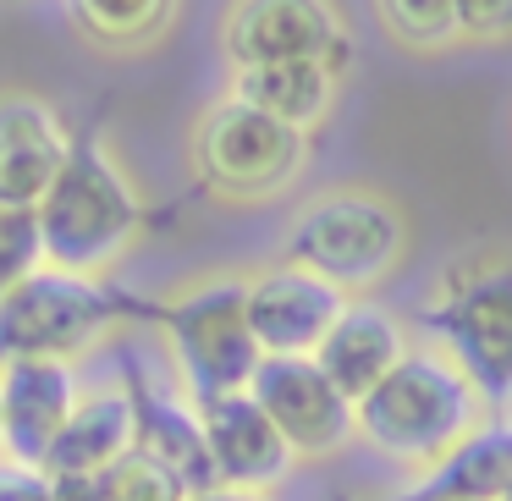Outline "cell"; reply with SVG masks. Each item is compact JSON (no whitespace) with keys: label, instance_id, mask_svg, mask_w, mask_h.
<instances>
[{"label":"cell","instance_id":"cell-1","mask_svg":"<svg viewBox=\"0 0 512 501\" xmlns=\"http://www.w3.org/2000/svg\"><path fill=\"white\" fill-rule=\"evenodd\" d=\"M485 424H490L485 397L430 342H419L364 402H353V435L375 457H386L397 468H413V474L441 468Z\"/></svg>","mask_w":512,"mask_h":501},{"label":"cell","instance_id":"cell-2","mask_svg":"<svg viewBox=\"0 0 512 501\" xmlns=\"http://www.w3.org/2000/svg\"><path fill=\"white\" fill-rule=\"evenodd\" d=\"M45 265L105 281L144 237V199L105 138H78L56 188L39 204Z\"/></svg>","mask_w":512,"mask_h":501},{"label":"cell","instance_id":"cell-3","mask_svg":"<svg viewBox=\"0 0 512 501\" xmlns=\"http://www.w3.org/2000/svg\"><path fill=\"white\" fill-rule=\"evenodd\" d=\"M408 248H413L408 210L386 188L342 182V188H325L309 204H298V215L287 221L281 259L325 276L347 298H364L380 281L397 276Z\"/></svg>","mask_w":512,"mask_h":501},{"label":"cell","instance_id":"cell-4","mask_svg":"<svg viewBox=\"0 0 512 501\" xmlns=\"http://www.w3.org/2000/svg\"><path fill=\"white\" fill-rule=\"evenodd\" d=\"M424 331L490 413L512 408V254H479L446 270L424 309Z\"/></svg>","mask_w":512,"mask_h":501},{"label":"cell","instance_id":"cell-5","mask_svg":"<svg viewBox=\"0 0 512 501\" xmlns=\"http://www.w3.org/2000/svg\"><path fill=\"white\" fill-rule=\"evenodd\" d=\"M193 177L221 204H265L281 199L309 166V138L281 127L276 116L221 94L204 105L188 138Z\"/></svg>","mask_w":512,"mask_h":501},{"label":"cell","instance_id":"cell-6","mask_svg":"<svg viewBox=\"0 0 512 501\" xmlns=\"http://www.w3.org/2000/svg\"><path fill=\"white\" fill-rule=\"evenodd\" d=\"M160 325L193 402L248 391L254 369L265 364L248 325V276H199L177 287L160 303Z\"/></svg>","mask_w":512,"mask_h":501},{"label":"cell","instance_id":"cell-7","mask_svg":"<svg viewBox=\"0 0 512 501\" xmlns=\"http://www.w3.org/2000/svg\"><path fill=\"white\" fill-rule=\"evenodd\" d=\"M116 320H122V303L111 298L105 281L45 265L0 298V358H67V364H78L83 353H94L111 336Z\"/></svg>","mask_w":512,"mask_h":501},{"label":"cell","instance_id":"cell-8","mask_svg":"<svg viewBox=\"0 0 512 501\" xmlns=\"http://www.w3.org/2000/svg\"><path fill=\"white\" fill-rule=\"evenodd\" d=\"M221 50L232 72L270 61H342L347 17L336 0H232L221 17Z\"/></svg>","mask_w":512,"mask_h":501},{"label":"cell","instance_id":"cell-9","mask_svg":"<svg viewBox=\"0 0 512 501\" xmlns=\"http://www.w3.org/2000/svg\"><path fill=\"white\" fill-rule=\"evenodd\" d=\"M248 397L270 413L298 463H320V457H336L347 441H358L353 402L331 386V375L314 358H265L248 380Z\"/></svg>","mask_w":512,"mask_h":501},{"label":"cell","instance_id":"cell-10","mask_svg":"<svg viewBox=\"0 0 512 501\" xmlns=\"http://www.w3.org/2000/svg\"><path fill=\"white\" fill-rule=\"evenodd\" d=\"M347 292L303 265H265L248 276V325L265 358H314L347 314Z\"/></svg>","mask_w":512,"mask_h":501},{"label":"cell","instance_id":"cell-11","mask_svg":"<svg viewBox=\"0 0 512 501\" xmlns=\"http://www.w3.org/2000/svg\"><path fill=\"white\" fill-rule=\"evenodd\" d=\"M78 397L83 380L67 358H0V457L45 468Z\"/></svg>","mask_w":512,"mask_h":501},{"label":"cell","instance_id":"cell-12","mask_svg":"<svg viewBox=\"0 0 512 501\" xmlns=\"http://www.w3.org/2000/svg\"><path fill=\"white\" fill-rule=\"evenodd\" d=\"M72 127L45 94L0 89V204L39 210L72 155Z\"/></svg>","mask_w":512,"mask_h":501},{"label":"cell","instance_id":"cell-13","mask_svg":"<svg viewBox=\"0 0 512 501\" xmlns=\"http://www.w3.org/2000/svg\"><path fill=\"white\" fill-rule=\"evenodd\" d=\"M199 424H204V446H210L215 479H221L226 490L270 496V490L287 485V474L298 468L292 446L281 441V430L270 424V413L259 408L248 391L204 397L199 402Z\"/></svg>","mask_w":512,"mask_h":501},{"label":"cell","instance_id":"cell-14","mask_svg":"<svg viewBox=\"0 0 512 501\" xmlns=\"http://www.w3.org/2000/svg\"><path fill=\"white\" fill-rule=\"evenodd\" d=\"M413 353V331L375 298H353L347 314L331 325V336L320 342L314 364L331 375V386L342 391L347 402H364L402 358Z\"/></svg>","mask_w":512,"mask_h":501},{"label":"cell","instance_id":"cell-15","mask_svg":"<svg viewBox=\"0 0 512 501\" xmlns=\"http://www.w3.org/2000/svg\"><path fill=\"white\" fill-rule=\"evenodd\" d=\"M133 446H138L133 386H122V380H111V386H83L67 430L56 435V446H50V457H45V474L50 479H72V474L100 479L105 468H116Z\"/></svg>","mask_w":512,"mask_h":501},{"label":"cell","instance_id":"cell-16","mask_svg":"<svg viewBox=\"0 0 512 501\" xmlns=\"http://www.w3.org/2000/svg\"><path fill=\"white\" fill-rule=\"evenodd\" d=\"M232 100L276 116L281 127L314 138L331 122L342 100V61H270V67H243L232 72Z\"/></svg>","mask_w":512,"mask_h":501},{"label":"cell","instance_id":"cell-17","mask_svg":"<svg viewBox=\"0 0 512 501\" xmlns=\"http://www.w3.org/2000/svg\"><path fill=\"white\" fill-rule=\"evenodd\" d=\"M133 397H138V446L149 457L171 468V474L188 485V496H204L215 490V463H210V446H204V424H199V402L188 391H166V386H149V380H133Z\"/></svg>","mask_w":512,"mask_h":501},{"label":"cell","instance_id":"cell-18","mask_svg":"<svg viewBox=\"0 0 512 501\" xmlns=\"http://www.w3.org/2000/svg\"><path fill=\"white\" fill-rule=\"evenodd\" d=\"M512 485V424H485L441 468L419 474L408 501H501Z\"/></svg>","mask_w":512,"mask_h":501},{"label":"cell","instance_id":"cell-19","mask_svg":"<svg viewBox=\"0 0 512 501\" xmlns=\"http://www.w3.org/2000/svg\"><path fill=\"white\" fill-rule=\"evenodd\" d=\"M67 17L105 50H144L171 28L177 0H67Z\"/></svg>","mask_w":512,"mask_h":501},{"label":"cell","instance_id":"cell-20","mask_svg":"<svg viewBox=\"0 0 512 501\" xmlns=\"http://www.w3.org/2000/svg\"><path fill=\"white\" fill-rule=\"evenodd\" d=\"M375 17L391 45H402L408 56H441L457 45L452 0H375Z\"/></svg>","mask_w":512,"mask_h":501},{"label":"cell","instance_id":"cell-21","mask_svg":"<svg viewBox=\"0 0 512 501\" xmlns=\"http://www.w3.org/2000/svg\"><path fill=\"white\" fill-rule=\"evenodd\" d=\"M100 485H105V501H193L188 485L160 457H149L144 446H133L116 468H105Z\"/></svg>","mask_w":512,"mask_h":501},{"label":"cell","instance_id":"cell-22","mask_svg":"<svg viewBox=\"0 0 512 501\" xmlns=\"http://www.w3.org/2000/svg\"><path fill=\"white\" fill-rule=\"evenodd\" d=\"M34 270H45L39 210H6V204H0V298L12 287H23Z\"/></svg>","mask_w":512,"mask_h":501},{"label":"cell","instance_id":"cell-23","mask_svg":"<svg viewBox=\"0 0 512 501\" xmlns=\"http://www.w3.org/2000/svg\"><path fill=\"white\" fill-rule=\"evenodd\" d=\"M457 12V45L496 50L512 45V0H452Z\"/></svg>","mask_w":512,"mask_h":501},{"label":"cell","instance_id":"cell-24","mask_svg":"<svg viewBox=\"0 0 512 501\" xmlns=\"http://www.w3.org/2000/svg\"><path fill=\"white\" fill-rule=\"evenodd\" d=\"M0 501H56V479H50L45 468L0 457Z\"/></svg>","mask_w":512,"mask_h":501},{"label":"cell","instance_id":"cell-25","mask_svg":"<svg viewBox=\"0 0 512 501\" xmlns=\"http://www.w3.org/2000/svg\"><path fill=\"white\" fill-rule=\"evenodd\" d=\"M56 501H105V485L89 474H72V479H56Z\"/></svg>","mask_w":512,"mask_h":501},{"label":"cell","instance_id":"cell-26","mask_svg":"<svg viewBox=\"0 0 512 501\" xmlns=\"http://www.w3.org/2000/svg\"><path fill=\"white\" fill-rule=\"evenodd\" d=\"M193 501H270V496H254V490H226V485H215V490H204V496H193Z\"/></svg>","mask_w":512,"mask_h":501},{"label":"cell","instance_id":"cell-27","mask_svg":"<svg viewBox=\"0 0 512 501\" xmlns=\"http://www.w3.org/2000/svg\"><path fill=\"white\" fill-rule=\"evenodd\" d=\"M501 501H512V485H507V496H501Z\"/></svg>","mask_w":512,"mask_h":501}]
</instances>
